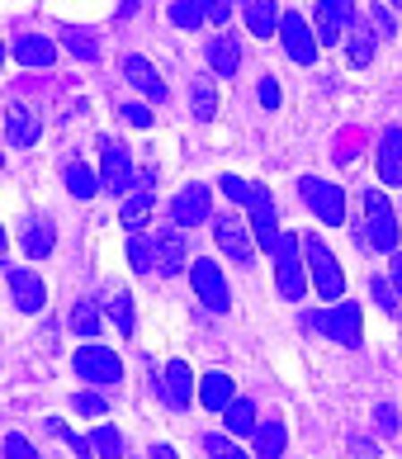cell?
I'll return each mask as SVG.
<instances>
[{"instance_id": "8fae6325", "label": "cell", "mask_w": 402, "mask_h": 459, "mask_svg": "<svg viewBox=\"0 0 402 459\" xmlns=\"http://www.w3.org/2000/svg\"><path fill=\"white\" fill-rule=\"evenodd\" d=\"M251 209V232H256V247L265 251V256H275V247H279V218H275V199H270V190L265 185H256V199L246 204Z\"/></svg>"}, {"instance_id": "5bb4252c", "label": "cell", "mask_w": 402, "mask_h": 459, "mask_svg": "<svg viewBox=\"0 0 402 459\" xmlns=\"http://www.w3.org/2000/svg\"><path fill=\"white\" fill-rule=\"evenodd\" d=\"M10 299H14V308L20 313H43V303H47V289H43V280L33 275V270H24V265H10Z\"/></svg>"}, {"instance_id": "9a60e30c", "label": "cell", "mask_w": 402, "mask_h": 459, "mask_svg": "<svg viewBox=\"0 0 402 459\" xmlns=\"http://www.w3.org/2000/svg\"><path fill=\"white\" fill-rule=\"evenodd\" d=\"M204 62H209V72H213V76H237V72H242V43L223 29L218 39H209Z\"/></svg>"}, {"instance_id": "ab89813d", "label": "cell", "mask_w": 402, "mask_h": 459, "mask_svg": "<svg viewBox=\"0 0 402 459\" xmlns=\"http://www.w3.org/2000/svg\"><path fill=\"white\" fill-rule=\"evenodd\" d=\"M72 403H76V412H81V417H105V412H109V403L99 398V394H90V388H86V394H76Z\"/></svg>"}, {"instance_id": "d6986e66", "label": "cell", "mask_w": 402, "mask_h": 459, "mask_svg": "<svg viewBox=\"0 0 402 459\" xmlns=\"http://www.w3.org/2000/svg\"><path fill=\"white\" fill-rule=\"evenodd\" d=\"M199 403H204L209 412H227V407L237 403V388H232V379H227L223 369H213V374L199 379Z\"/></svg>"}, {"instance_id": "7c38bea8", "label": "cell", "mask_w": 402, "mask_h": 459, "mask_svg": "<svg viewBox=\"0 0 402 459\" xmlns=\"http://www.w3.org/2000/svg\"><path fill=\"white\" fill-rule=\"evenodd\" d=\"M350 24H355V0H317V39L322 43H346Z\"/></svg>"}, {"instance_id": "74e56055", "label": "cell", "mask_w": 402, "mask_h": 459, "mask_svg": "<svg viewBox=\"0 0 402 459\" xmlns=\"http://www.w3.org/2000/svg\"><path fill=\"white\" fill-rule=\"evenodd\" d=\"M218 190H223L232 204H251V199H256V185L242 180V176H223V180H218Z\"/></svg>"}, {"instance_id": "9c48e42d", "label": "cell", "mask_w": 402, "mask_h": 459, "mask_svg": "<svg viewBox=\"0 0 402 459\" xmlns=\"http://www.w3.org/2000/svg\"><path fill=\"white\" fill-rule=\"evenodd\" d=\"M190 284H194V294H199V303H204L209 313H227L232 308V289H227V275H223L218 261H194L190 265Z\"/></svg>"}, {"instance_id": "cb8c5ba5", "label": "cell", "mask_w": 402, "mask_h": 459, "mask_svg": "<svg viewBox=\"0 0 402 459\" xmlns=\"http://www.w3.org/2000/svg\"><path fill=\"white\" fill-rule=\"evenodd\" d=\"M279 0H246V29L256 33V39H270L279 33Z\"/></svg>"}, {"instance_id": "603a6c76", "label": "cell", "mask_w": 402, "mask_h": 459, "mask_svg": "<svg viewBox=\"0 0 402 459\" xmlns=\"http://www.w3.org/2000/svg\"><path fill=\"white\" fill-rule=\"evenodd\" d=\"M161 379H166V403H171V407H190V398H194V374H190L185 360H171Z\"/></svg>"}, {"instance_id": "2e32d148", "label": "cell", "mask_w": 402, "mask_h": 459, "mask_svg": "<svg viewBox=\"0 0 402 459\" xmlns=\"http://www.w3.org/2000/svg\"><path fill=\"white\" fill-rule=\"evenodd\" d=\"M124 76H128V86H138L152 105H166V81L157 76V66L147 62V57H138V53H128L124 57Z\"/></svg>"}, {"instance_id": "8d00e7d4", "label": "cell", "mask_w": 402, "mask_h": 459, "mask_svg": "<svg viewBox=\"0 0 402 459\" xmlns=\"http://www.w3.org/2000/svg\"><path fill=\"white\" fill-rule=\"evenodd\" d=\"M370 299L379 303L383 313H398V308H402V299H398L393 280H379V275H370Z\"/></svg>"}, {"instance_id": "e575fe53", "label": "cell", "mask_w": 402, "mask_h": 459, "mask_svg": "<svg viewBox=\"0 0 402 459\" xmlns=\"http://www.w3.org/2000/svg\"><path fill=\"white\" fill-rule=\"evenodd\" d=\"M90 446H95V455H99V459H124V436L114 431V427H95Z\"/></svg>"}, {"instance_id": "ba28073f", "label": "cell", "mask_w": 402, "mask_h": 459, "mask_svg": "<svg viewBox=\"0 0 402 459\" xmlns=\"http://www.w3.org/2000/svg\"><path fill=\"white\" fill-rule=\"evenodd\" d=\"M99 176H105V190L109 195H128L133 185H142V176H133L128 147L114 143V138H99Z\"/></svg>"}, {"instance_id": "30bf717a", "label": "cell", "mask_w": 402, "mask_h": 459, "mask_svg": "<svg viewBox=\"0 0 402 459\" xmlns=\"http://www.w3.org/2000/svg\"><path fill=\"white\" fill-rule=\"evenodd\" d=\"M279 43H284V53H289V62H298V66H312L317 62V48H322L317 29L304 20V14H294V10L279 20Z\"/></svg>"}, {"instance_id": "4fadbf2b", "label": "cell", "mask_w": 402, "mask_h": 459, "mask_svg": "<svg viewBox=\"0 0 402 459\" xmlns=\"http://www.w3.org/2000/svg\"><path fill=\"white\" fill-rule=\"evenodd\" d=\"M209 218H213L209 185H185V190L175 195V204H171V223H180V228H199V223H209Z\"/></svg>"}, {"instance_id": "f1b7e54d", "label": "cell", "mask_w": 402, "mask_h": 459, "mask_svg": "<svg viewBox=\"0 0 402 459\" xmlns=\"http://www.w3.org/2000/svg\"><path fill=\"white\" fill-rule=\"evenodd\" d=\"M99 185H105V176H95L90 166H66V190H72L76 199H95Z\"/></svg>"}, {"instance_id": "8992f818", "label": "cell", "mask_w": 402, "mask_h": 459, "mask_svg": "<svg viewBox=\"0 0 402 459\" xmlns=\"http://www.w3.org/2000/svg\"><path fill=\"white\" fill-rule=\"evenodd\" d=\"M72 365H76V379H86V384H95V388H109V384L124 379V360H119L109 346H99V342L81 346Z\"/></svg>"}, {"instance_id": "484cf974", "label": "cell", "mask_w": 402, "mask_h": 459, "mask_svg": "<svg viewBox=\"0 0 402 459\" xmlns=\"http://www.w3.org/2000/svg\"><path fill=\"white\" fill-rule=\"evenodd\" d=\"M190 100H194V118H199V124L218 118V86H213V76H194L190 81Z\"/></svg>"}, {"instance_id": "f35d334b", "label": "cell", "mask_w": 402, "mask_h": 459, "mask_svg": "<svg viewBox=\"0 0 402 459\" xmlns=\"http://www.w3.org/2000/svg\"><path fill=\"white\" fill-rule=\"evenodd\" d=\"M204 450H209V459H251L242 446H232L227 436H204Z\"/></svg>"}, {"instance_id": "d4e9b609", "label": "cell", "mask_w": 402, "mask_h": 459, "mask_svg": "<svg viewBox=\"0 0 402 459\" xmlns=\"http://www.w3.org/2000/svg\"><path fill=\"white\" fill-rule=\"evenodd\" d=\"M374 33L379 29H370V24H350V33H346V53H350V66H370L374 62Z\"/></svg>"}, {"instance_id": "681fc988", "label": "cell", "mask_w": 402, "mask_h": 459, "mask_svg": "<svg viewBox=\"0 0 402 459\" xmlns=\"http://www.w3.org/2000/svg\"><path fill=\"white\" fill-rule=\"evenodd\" d=\"M389 5H402V0H389Z\"/></svg>"}, {"instance_id": "60d3db41", "label": "cell", "mask_w": 402, "mask_h": 459, "mask_svg": "<svg viewBox=\"0 0 402 459\" xmlns=\"http://www.w3.org/2000/svg\"><path fill=\"white\" fill-rule=\"evenodd\" d=\"M374 427H379L383 436H398L402 421H398V407H393V403H379V407H374Z\"/></svg>"}, {"instance_id": "7dc6e473", "label": "cell", "mask_w": 402, "mask_h": 459, "mask_svg": "<svg viewBox=\"0 0 402 459\" xmlns=\"http://www.w3.org/2000/svg\"><path fill=\"white\" fill-rule=\"evenodd\" d=\"M389 270H393V289H398V299H402V251H393Z\"/></svg>"}, {"instance_id": "d590c367", "label": "cell", "mask_w": 402, "mask_h": 459, "mask_svg": "<svg viewBox=\"0 0 402 459\" xmlns=\"http://www.w3.org/2000/svg\"><path fill=\"white\" fill-rule=\"evenodd\" d=\"M109 317H114V327H119V336H133V327H138V317H133V299H128V294H114Z\"/></svg>"}, {"instance_id": "ffe728a7", "label": "cell", "mask_w": 402, "mask_h": 459, "mask_svg": "<svg viewBox=\"0 0 402 459\" xmlns=\"http://www.w3.org/2000/svg\"><path fill=\"white\" fill-rule=\"evenodd\" d=\"M14 62H24V66H53L57 62V43L43 39V33H20V39H14Z\"/></svg>"}, {"instance_id": "7bdbcfd3", "label": "cell", "mask_w": 402, "mask_h": 459, "mask_svg": "<svg viewBox=\"0 0 402 459\" xmlns=\"http://www.w3.org/2000/svg\"><path fill=\"white\" fill-rule=\"evenodd\" d=\"M256 95H261V105H265V109H279V100H284V95H279V81H275V76H261Z\"/></svg>"}, {"instance_id": "5b68a950", "label": "cell", "mask_w": 402, "mask_h": 459, "mask_svg": "<svg viewBox=\"0 0 402 459\" xmlns=\"http://www.w3.org/2000/svg\"><path fill=\"white\" fill-rule=\"evenodd\" d=\"M298 195H304V204L322 218L327 228H341L346 223V195H341V185H331L322 176H304L298 180Z\"/></svg>"}, {"instance_id": "44dd1931", "label": "cell", "mask_w": 402, "mask_h": 459, "mask_svg": "<svg viewBox=\"0 0 402 459\" xmlns=\"http://www.w3.org/2000/svg\"><path fill=\"white\" fill-rule=\"evenodd\" d=\"M5 133H10V143H14V147H33V143H38V133H43V118L33 114V109H24V105H10V114H5Z\"/></svg>"}, {"instance_id": "3957f363", "label": "cell", "mask_w": 402, "mask_h": 459, "mask_svg": "<svg viewBox=\"0 0 402 459\" xmlns=\"http://www.w3.org/2000/svg\"><path fill=\"white\" fill-rule=\"evenodd\" d=\"M304 256H308V275H312V289L322 294L327 303H341L346 299V275H341V265H337V256L327 251V242L322 237H304Z\"/></svg>"}, {"instance_id": "7402d4cb", "label": "cell", "mask_w": 402, "mask_h": 459, "mask_svg": "<svg viewBox=\"0 0 402 459\" xmlns=\"http://www.w3.org/2000/svg\"><path fill=\"white\" fill-rule=\"evenodd\" d=\"M152 204H157V190H152V171H147V176H142V190L124 199V213H119V218H124V228L138 232L147 218H152Z\"/></svg>"}, {"instance_id": "6da1fadb", "label": "cell", "mask_w": 402, "mask_h": 459, "mask_svg": "<svg viewBox=\"0 0 402 459\" xmlns=\"http://www.w3.org/2000/svg\"><path fill=\"white\" fill-rule=\"evenodd\" d=\"M398 237H402V228H398V213H393L389 195H383L379 185H374V190H364V242L379 247L383 256H393Z\"/></svg>"}, {"instance_id": "4316f807", "label": "cell", "mask_w": 402, "mask_h": 459, "mask_svg": "<svg viewBox=\"0 0 402 459\" xmlns=\"http://www.w3.org/2000/svg\"><path fill=\"white\" fill-rule=\"evenodd\" d=\"M251 440H256V455H261V459H279V455H284V421L265 417L261 427L251 431Z\"/></svg>"}, {"instance_id": "52a82bcc", "label": "cell", "mask_w": 402, "mask_h": 459, "mask_svg": "<svg viewBox=\"0 0 402 459\" xmlns=\"http://www.w3.org/2000/svg\"><path fill=\"white\" fill-rule=\"evenodd\" d=\"M213 242H218V251H227L232 265H251V261H256V232H251L242 218H232V213L213 218Z\"/></svg>"}, {"instance_id": "836d02e7", "label": "cell", "mask_w": 402, "mask_h": 459, "mask_svg": "<svg viewBox=\"0 0 402 459\" xmlns=\"http://www.w3.org/2000/svg\"><path fill=\"white\" fill-rule=\"evenodd\" d=\"M72 332L76 336H99V308L90 299H81L76 308H72Z\"/></svg>"}, {"instance_id": "83f0119b", "label": "cell", "mask_w": 402, "mask_h": 459, "mask_svg": "<svg viewBox=\"0 0 402 459\" xmlns=\"http://www.w3.org/2000/svg\"><path fill=\"white\" fill-rule=\"evenodd\" d=\"M128 261L138 275H152V270H161V256H157V242H147L142 232H133L128 237Z\"/></svg>"}, {"instance_id": "f546056e", "label": "cell", "mask_w": 402, "mask_h": 459, "mask_svg": "<svg viewBox=\"0 0 402 459\" xmlns=\"http://www.w3.org/2000/svg\"><path fill=\"white\" fill-rule=\"evenodd\" d=\"M223 421H227V431H232V436H251V431L261 427V421H256V403L237 398V403H232L227 412H223Z\"/></svg>"}, {"instance_id": "ac0fdd59", "label": "cell", "mask_w": 402, "mask_h": 459, "mask_svg": "<svg viewBox=\"0 0 402 459\" xmlns=\"http://www.w3.org/2000/svg\"><path fill=\"white\" fill-rule=\"evenodd\" d=\"M379 180L383 185H402V128H389L379 138Z\"/></svg>"}, {"instance_id": "e0dca14e", "label": "cell", "mask_w": 402, "mask_h": 459, "mask_svg": "<svg viewBox=\"0 0 402 459\" xmlns=\"http://www.w3.org/2000/svg\"><path fill=\"white\" fill-rule=\"evenodd\" d=\"M152 242H157V256H161V275H180V270L190 265V256H185V228H180V223L161 228Z\"/></svg>"}, {"instance_id": "277c9868", "label": "cell", "mask_w": 402, "mask_h": 459, "mask_svg": "<svg viewBox=\"0 0 402 459\" xmlns=\"http://www.w3.org/2000/svg\"><path fill=\"white\" fill-rule=\"evenodd\" d=\"M298 251H304V242H298L294 232H284L279 247H275V289L294 303L308 294V270H304V256H298Z\"/></svg>"}, {"instance_id": "f907efd6", "label": "cell", "mask_w": 402, "mask_h": 459, "mask_svg": "<svg viewBox=\"0 0 402 459\" xmlns=\"http://www.w3.org/2000/svg\"><path fill=\"white\" fill-rule=\"evenodd\" d=\"M232 5H237V0H232ZM242 5H246V0H242Z\"/></svg>"}, {"instance_id": "d6a6232c", "label": "cell", "mask_w": 402, "mask_h": 459, "mask_svg": "<svg viewBox=\"0 0 402 459\" xmlns=\"http://www.w3.org/2000/svg\"><path fill=\"white\" fill-rule=\"evenodd\" d=\"M53 247H57V232H53V223H33V228L24 232V251H29V256H47Z\"/></svg>"}, {"instance_id": "ee69618b", "label": "cell", "mask_w": 402, "mask_h": 459, "mask_svg": "<svg viewBox=\"0 0 402 459\" xmlns=\"http://www.w3.org/2000/svg\"><path fill=\"white\" fill-rule=\"evenodd\" d=\"M119 114L128 118L133 128H152V109H147V105H124Z\"/></svg>"}, {"instance_id": "f6af8a7d", "label": "cell", "mask_w": 402, "mask_h": 459, "mask_svg": "<svg viewBox=\"0 0 402 459\" xmlns=\"http://www.w3.org/2000/svg\"><path fill=\"white\" fill-rule=\"evenodd\" d=\"M204 10H209V20H213V24H227V10H232V0H204Z\"/></svg>"}, {"instance_id": "7a4b0ae2", "label": "cell", "mask_w": 402, "mask_h": 459, "mask_svg": "<svg viewBox=\"0 0 402 459\" xmlns=\"http://www.w3.org/2000/svg\"><path fill=\"white\" fill-rule=\"evenodd\" d=\"M304 327L312 332H327L331 342H341L346 351H360L364 342V327H360V303H331L327 313H304Z\"/></svg>"}, {"instance_id": "1f68e13d", "label": "cell", "mask_w": 402, "mask_h": 459, "mask_svg": "<svg viewBox=\"0 0 402 459\" xmlns=\"http://www.w3.org/2000/svg\"><path fill=\"white\" fill-rule=\"evenodd\" d=\"M62 39H66V53L81 57V62H99V43L90 39L86 29H62Z\"/></svg>"}, {"instance_id": "bcb514c9", "label": "cell", "mask_w": 402, "mask_h": 459, "mask_svg": "<svg viewBox=\"0 0 402 459\" xmlns=\"http://www.w3.org/2000/svg\"><path fill=\"white\" fill-rule=\"evenodd\" d=\"M374 29H379V33H393V29H398V20H393V10H383V5H374Z\"/></svg>"}, {"instance_id": "c3c4849f", "label": "cell", "mask_w": 402, "mask_h": 459, "mask_svg": "<svg viewBox=\"0 0 402 459\" xmlns=\"http://www.w3.org/2000/svg\"><path fill=\"white\" fill-rule=\"evenodd\" d=\"M147 459H175V450L171 446H152V450H147Z\"/></svg>"}, {"instance_id": "4dcf8cb0", "label": "cell", "mask_w": 402, "mask_h": 459, "mask_svg": "<svg viewBox=\"0 0 402 459\" xmlns=\"http://www.w3.org/2000/svg\"><path fill=\"white\" fill-rule=\"evenodd\" d=\"M204 20H209L204 0H171V24L175 29H199Z\"/></svg>"}, {"instance_id": "b9f144b4", "label": "cell", "mask_w": 402, "mask_h": 459, "mask_svg": "<svg viewBox=\"0 0 402 459\" xmlns=\"http://www.w3.org/2000/svg\"><path fill=\"white\" fill-rule=\"evenodd\" d=\"M5 459H38V450H33L20 431H10L5 436Z\"/></svg>"}]
</instances>
